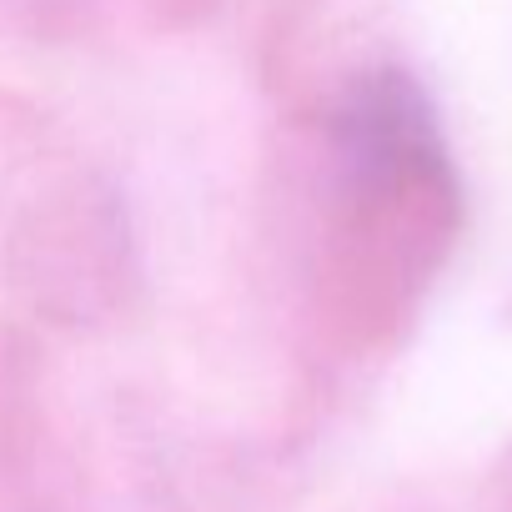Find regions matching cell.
I'll list each match as a JSON object with an SVG mask.
<instances>
[{
  "mask_svg": "<svg viewBox=\"0 0 512 512\" xmlns=\"http://www.w3.org/2000/svg\"><path fill=\"white\" fill-rule=\"evenodd\" d=\"M462 236V186L422 86L372 71L332 111L317 307L342 347H392Z\"/></svg>",
  "mask_w": 512,
  "mask_h": 512,
  "instance_id": "cell-1",
  "label": "cell"
},
{
  "mask_svg": "<svg viewBox=\"0 0 512 512\" xmlns=\"http://www.w3.org/2000/svg\"><path fill=\"white\" fill-rule=\"evenodd\" d=\"M11 272L26 302L56 322H101L136 282L131 231L111 191L66 186L21 216L11 241Z\"/></svg>",
  "mask_w": 512,
  "mask_h": 512,
  "instance_id": "cell-2",
  "label": "cell"
},
{
  "mask_svg": "<svg viewBox=\"0 0 512 512\" xmlns=\"http://www.w3.org/2000/svg\"><path fill=\"white\" fill-rule=\"evenodd\" d=\"M487 502H492V512H512V442H507V447H502V457L492 462Z\"/></svg>",
  "mask_w": 512,
  "mask_h": 512,
  "instance_id": "cell-3",
  "label": "cell"
}]
</instances>
